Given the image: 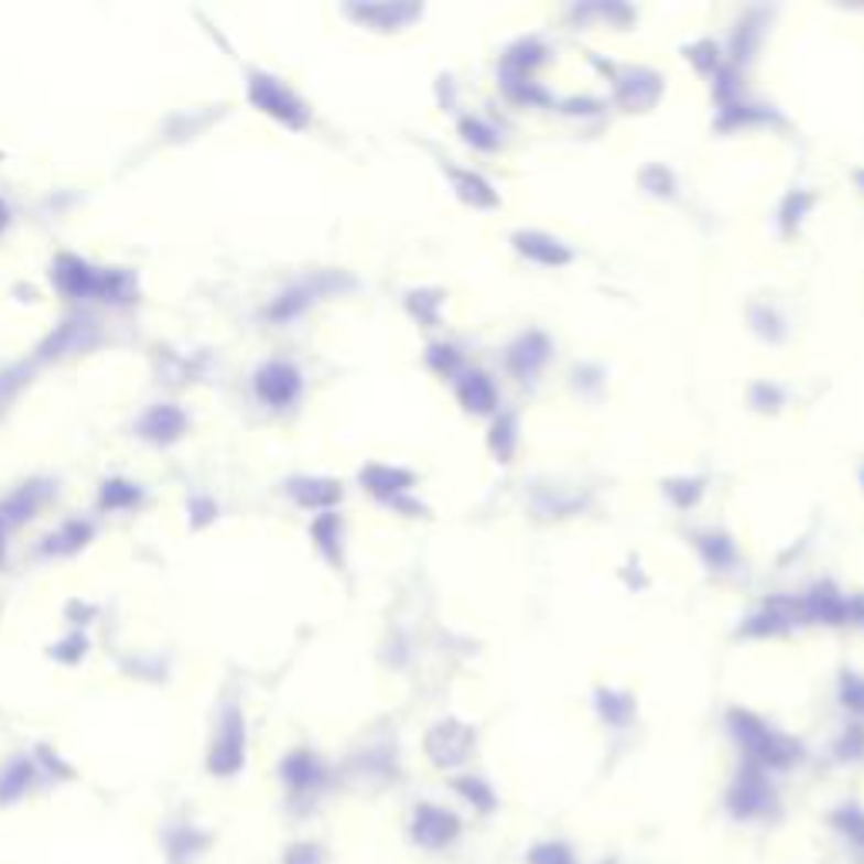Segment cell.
<instances>
[{
	"mask_svg": "<svg viewBox=\"0 0 864 864\" xmlns=\"http://www.w3.org/2000/svg\"><path fill=\"white\" fill-rule=\"evenodd\" d=\"M51 281L62 294L68 298H98V301H129L132 294V278L122 274V270H101V267H91L88 260L82 257H58L51 267Z\"/></svg>",
	"mask_w": 864,
	"mask_h": 864,
	"instance_id": "cell-1",
	"label": "cell"
},
{
	"mask_svg": "<svg viewBox=\"0 0 864 864\" xmlns=\"http://www.w3.org/2000/svg\"><path fill=\"white\" fill-rule=\"evenodd\" d=\"M247 767V720L240 706H227L216 720L209 749H206V770L220 780L237 777Z\"/></svg>",
	"mask_w": 864,
	"mask_h": 864,
	"instance_id": "cell-2",
	"label": "cell"
},
{
	"mask_svg": "<svg viewBox=\"0 0 864 864\" xmlns=\"http://www.w3.org/2000/svg\"><path fill=\"white\" fill-rule=\"evenodd\" d=\"M250 101L260 108V112L281 119L291 129H301L307 122V108L304 101L274 75H253L250 78Z\"/></svg>",
	"mask_w": 864,
	"mask_h": 864,
	"instance_id": "cell-3",
	"label": "cell"
},
{
	"mask_svg": "<svg viewBox=\"0 0 864 864\" xmlns=\"http://www.w3.org/2000/svg\"><path fill=\"white\" fill-rule=\"evenodd\" d=\"M253 392L263 406L284 409L301 396V371L291 361H263L253 375Z\"/></svg>",
	"mask_w": 864,
	"mask_h": 864,
	"instance_id": "cell-4",
	"label": "cell"
},
{
	"mask_svg": "<svg viewBox=\"0 0 864 864\" xmlns=\"http://www.w3.org/2000/svg\"><path fill=\"white\" fill-rule=\"evenodd\" d=\"M44 497H47V486L31 483V486H21V490H14L8 500H0V558H4L8 533L18 530L21 523H28L37 514V507L44 504Z\"/></svg>",
	"mask_w": 864,
	"mask_h": 864,
	"instance_id": "cell-5",
	"label": "cell"
},
{
	"mask_svg": "<svg viewBox=\"0 0 864 864\" xmlns=\"http://www.w3.org/2000/svg\"><path fill=\"white\" fill-rule=\"evenodd\" d=\"M37 777H41L37 756L18 753L8 764H0V807H11V803L24 800L34 790Z\"/></svg>",
	"mask_w": 864,
	"mask_h": 864,
	"instance_id": "cell-6",
	"label": "cell"
},
{
	"mask_svg": "<svg viewBox=\"0 0 864 864\" xmlns=\"http://www.w3.org/2000/svg\"><path fill=\"white\" fill-rule=\"evenodd\" d=\"M281 780H284L291 797H307V793H314L324 784V764L317 760L311 749H294V753L284 756Z\"/></svg>",
	"mask_w": 864,
	"mask_h": 864,
	"instance_id": "cell-7",
	"label": "cell"
},
{
	"mask_svg": "<svg viewBox=\"0 0 864 864\" xmlns=\"http://www.w3.org/2000/svg\"><path fill=\"white\" fill-rule=\"evenodd\" d=\"M186 432V412L173 402H159L139 419V436L149 443H176Z\"/></svg>",
	"mask_w": 864,
	"mask_h": 864,
	"instance_id": "cell-8",
	"label": "cell"
},
{
	"mask_svg": "<svg viewBox=\"0 0 864 864\" xmlns=\"http://www.w3.org/2000/svg\"><path fill=\"white\" fill-rule=\"evenodd\" d=\"M456 834V818L436 807H422L415 814V841L425 847H440Z\"/></svg>",
	"mask_w": 864,
	"mask_h": 864,
	"instance_id": "cell-9",
	"label": "cell"
},
{
	"mask_svg": "<svg viewBox=\"0 0 864 864\" xmlns=\"http://www.w3.org/2000/svg\"><path fill=\"white\" fill-rule=\"evenodd\" d=\"M91 537V523L88 520H68L54 530L51 537H44V554H75L88 544Z\"/></svg>",
	"mask_w": 864,
	"mask_h": 864,
	"instance_id": "cell-10",
	"label": "cell"
},
{
	"mask_svg": "<svg viewBox=\"0 0 864 864\" xmlns=\"http://www.w3.org/2000/svg\"><path fill=\"white\" fill-rule=\"evenodd\" d=\"M209 844V838L203 831H196L193 824H183V828H170L166 831V854L173 864H190L203 847Z\"/></svg>",
	"mask_w": 864,
	"mask_h": 864,
	"instance_id": "cell-11",
	"label": "cell"
},
{
	"mask_svg": "<svg viewBox=\"0 0 864 864\" xmlns=\"http://www.w3.org/2000/svg\"><path fill=\"white\" fill-rule=\"evenodd\" d=\"M139 497H142V494H139L136 483H129V479H108V483L101 486L98 504H101L105 510H126V507H132Z\"/></svg>",
	"mask_w": 864,
	"mask_h": 864,
	"instance_id": "cell-12",
	"label": "cell"
},
{
	"mask_svg": "<svg viewBox=\"0 0 864 864\" xmlns=\"http://www.w3.org/2000/svg\"><path fill=\"white\" fill-rule=\"evenodd\" d=\"M304 507H324L338 500V486L335 483H321V479H301L291 490Z\"/></svg>",
	"mask_w": 864,
	"mask_h": 864,
	"instance_id": "cell-13",
	"label": "cell"
},
{
	"mask_svg": "<svg viewBox=\"0 0 864 864\" xmlns=\"http://www.w3.org/2000/svg\"><path fill=\"white\" fill-rule=\"evenodd\" d=\"M85 332H91L88 321H68L65 328L51 338V348L58 352V355H65V352H82V348H88V345L95 342V338H85Z\"/></svg>",
	"mask_w": 864,
	"mask_h": 864,
	"instance_id": "cell-14",
	"label": "cell"
},
{
	"mask_svg": "<svg viewBox=\"0 0 864 864\" xmlns=\"http://www.w3.org/2000/svg\"><path fill=\"white\" fill-rule=\"evenodd\" d=\"M288 864H321V854H317V847H311V844H301V847H294V851H291Z\"/></svg>",
	"mask_w": 864,
	"mask_h": 864,
	"instance_id": "cell-15",
	"label": "cell"
},
{
	"mask_svg": "<svg viewBox=\"0 0 864 864\" xmlns=\"http://www.w3.org/2000/svg\"><path fill=\"white\" fill-rule=\"evenodd\" d=\"M4 224H8V206L0 203V227H4Z\"/></svg>",
	"mask_w": 864,
	"mask_h": 864,
	"instance_id": "cell-16",
	"label": "cell"
}]
</instances>
